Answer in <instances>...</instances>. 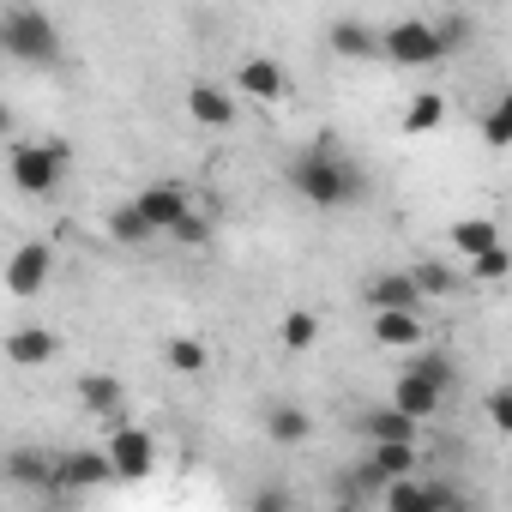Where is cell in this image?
I'll return each instance as SVG.
<instances>
[{
    "instance_id": "obj_23",
    "label": "cell",
    "mask_w": 512,
    "mask_h": 512,
    "mask_svg": "<svg viewBox=\"0 0 512 512\" xmlns=\"http://www.w3.org/2000/svg\"><path fill=\"white\" fill-rule=\"evenodd\" d=\"M506 272H512L506 241H494V247H482V253H470V260H464V278H476V284H500Z\"/></svg>"
},
{
    "instance_id": "obj_5",
    "label": "cell",
    "mask_w": 512,
    "mask_h": 512,
    "mask_svg": "<svg viewBox=\"0 0 512 512\" xmlns=\"http://www.w3.org/2000/svg\"><path fill=\"white\" fill-rule=\"evenodd\" d=\"M49 278H55V247H49V241H19V247L7 253V272H0L7 296H19V302L43 296Z\"/></svg>"
},
{
    "instance_id": "obj_17",
    "label": "cell",
    "mask_w": 512,
    "mask_h": 512,
    "mask_svg": "<svg viewBox=\"0 0 512 512\" xmlns=\"http://www.w3.org/2000/svg\"><path fill=\"white\" fill-rule=\"evenodd\" d=\"M392 404H398L404 416H416V422H422V416H434V410L446 404V386H434V380H422L416 368H404V374H398V386H392Z\"/></svg>"
},
{
    "instance_id": "obj_13",
    "label": "cell",
    "mask_w": 512,
    "mask_h": 512,
    "mask_svg": "<svg viewBox=\"0 0 512 512\" xmlns=\"http://www.w3.org/2000/svg\"><path fill=\"white\" fill-rule=\"evenodd\" d=\"M368 338L380 350H416L422 344V308H374Z\"/></svg>"
},
{
    "instance_id": "obj_29",
    "label": "cell",
    "mask_w": 512,
    "mask_h": 512,
    "mask_svg": "<svg viewBox=\"0 0 512 512\" xmlns=\"http://www.w3.org/2000/svg\"><path fill=\"white\" fill-rule=\"evenodd\" d=\"M169 235H175V241H181V247H205V241H211V217H205V211H193V205H187V211H181V217H175V223H169Z\"/></svg>"
},
{
    "instance_id": "obj_10",
    "label": "cell",
    "mask_w": 512,
    "mask_h": 512,
    "mask_svg": "<svg viewBox=\"0 0 512 512\" xmlns=\"http://www.w3.org/2000/svg\"><path fill=\"white\" fill-rule=\"evenodd\" d=\"M109 476H115L109 470V452H61L49 464V488H67V494H85V488H97Z\"/></svg>"
},
{
    "instance_id": "obj_2",
    "label": "cell",
    "mask_w": 512,
    "mask_h": 512,
    "mask_svg": "<svg viewBox=\"0 0 512 512\" xmlns=\"http://www.w3.org/2000/svg\"><path fill=\"white\" fill-rule=\"evenodd\" d=\"M67 169H73V145H61V139H13V151H7V175L31 199L55 193Z\"/></svg>"
},
{
    "instance_id": "obj_33",
    "label": "cell",
    "mask_w": 512,
    "mask_h": 512,
    "mask_svg": "<svg viewBox=\"0 0 512 512\" xmlns=\"http://www.w3.org/2000/svg\"><path fill=\"white\" fill-rule=\"evenodd\" d=\"M434 37H440V49L452 55V49H464V43H470V25H464V19H440V25H434Z\"/></svg>"
},
{
    "instance_id": "obj_35",
    "label": "cell",
    "mask_w": 512,
    "mask_h": 512,
    "mask_svg": "<svg viewBox=\"0 0 512 512\" xmlns=\"http://www.w3.org/2000/svg\"><path fill=\"white\" fill-rule=\"evenodd\" d=\"M0 49H7V19H0Z\"/></svg>"
},
{
    "instance_id": "obj_16",
    "label": "cell",
    "mask_w": 512,
    "mask_h": 512,
    "mask_svg": "<svg viewBox=\"0 0 512 512\" xmlns=\"http://www.w3.org/2000/svg\"><path fill=\"white\" fill-rule=\"evenodd\" d=\"M55 356H61V338H55V332H43V326L7 332V362H13V368H49Z\"/></svg>"
},
{
    "instance_id": "obj_6",
    "label": "cell",
    "mask_w": 512,
    "mask_h": 512,
    "mask_svg": "<svg viewBox=\"0 0 512 512\" xmlns=\"http://www.w3.org/2000/svg\"><path fill=\"white\" fill-rule=\"evenodd\" d=\"M103 452H109V470L127 476V482L151 476V464H157V440H151V428H139V422H115V434H109Z\"/></svg>"
},
{
    "instance_id": "obj_22",
    "label": "cell",
    "mask_w": 512,
    "mask_h": 512,
    "mask_svg": "<svg viewBox=\"0 0 512 512\" xmlns=\"http://www.w3.org/2000/svg\"><path fill=\"white\" fill-rule=\"evenodd\" d=\"M163 362H169L175 374H187V380H199V374L211 368V350H205L199 338H169V344H163Z\"/></svg>"
},
{
    "instance_id": "obj_30",
    "label": "cell",
    "mask_w": 512,
    "mask_h": 512,
    "mask_svg": "<svg viewBox=\"0 0 512 512\" xmlns=\"http://www.w3.org/2000/svg\"><path fill=\"white\" fill-rule=\"evenodd\" d=\"M410 368H416L422 380H434V386H446V392H452V356H440V350H422V344H416V350H410Z\"/></svg>"
},
{
    "instance_id": "obj_21",
    "label": "cell",
    "mask_w": 512,
    "mask_h": 512,
    "mask_svg": "<svg viewBox=\"0 0 512 512\" xmlns=\"http://www.w3.org/2000/svg\"><path fill=\"white\" fill-rule=\"evenodd\" d=\"M278 338H284V350H290V356H308V350L320 344V314L290 308V314H284V326H278Z\"/></svg>"
},
{
    "instance_id": "obj_8",
    "label": "cell",
    "mask_w": 512,
    "mask_h": 512,
    "mask_svg": "<svg viewBox=\"0 0 512 512\" xmlns=\"http://www.w3.org/2000/svg\"><path fill=\"white\" fill-rule=\"evenodd\" d=\"M422 464V446L416 440H368V464L356 470L362 476V488L374 494L380 482H392V476H410Z\"/></svg>"
},
{
    "instance_id": "obj_19",
    "label": "cell",
    "mask_w": 512,
    "mask_h": 512,
    "mask_svg": "<svg viewBox=\"0 0 512 512\" xmlns=\"http://www.w3.org/2000/svg\"><path fill=\"white\" fill-rule=\"evenodd\" d=\"M356 428H362V440H416V428H422V422H416V416H404L398 404H380V410H362V422H356Z\"/></svg>"
},
{
    "instance_id": "obj_32",
    "label": "cell",
    "mask_w": 512,
    "mask_h": 512,
    "mask_svg": "<svg viewBox=\"0 0 512 512\" xmlns=\"http://www.w3.org/2000/svg\"><path fill=\"white\" fill-rule=\"evenodd\" d=\"M482 410H488V428H494V434H506V428H512V392H506V386H494Z\"/></svg>"
},
{
    "instance_id": "obj_18",
    "label": "cell",
    "mask_w": 512,
    "mask_h": 512,
    "mask_svg": "<svg viewBox=\"0 0 512 512\" xmlns=\"http://www.w3.org/2000/svg\"><path fill=\"white\" fill-rule=\"evenodd\" d=\"M362 302H368V314H374V308H422V290H416L410 272H380V278L362 290Z\"/></svg>"
},
{
    "instance_id": "obj_12",
    "label": "cell",
    "mask_w": 512,
    "mask_h": 512,
    "mask_svg": "<svg viewBox=\"0 0 512 512\" xmlns=\"http://www.w3.org/2000/svg\"><path fill=\"white\" fill-rule=\"evenodd\" d=\"M133 205H139V217H145L157 235H169V223L193 205V193H187L181 181H151V187H139V193H133Z\"/></svg>"
},
{
    "instance_id": "obj_15",
    "label": "cell",
    "mask_w": 512,
    "mask_h": 512,
    "mask_svg": "<svg viewBox=\"0 0 512 512\" xmlns=\"http://www.w3.org/2000/svg\"><path fill=\"white\" fill-rule=\"evenodd\" d=\"M326 49L338 61H380V31L362 25V19H332L326 25Z\"/></svg>"
},
{
    "instance_id": "obj_14",
    "label": "cell",
    "mask_w": 512,
    "mask_h": 512,
    "mask_svg": "<svg viewBox=\"0 0 512 512\" xmlns=\"http://www.w3.org/2000/svg\"><path fill=\"white\" fill-rule=\"evenodd\" d=\"M79 410L103 416L115 428V422H127V386L115 374H79Z\"/></svg>"
},
{
    "instance_id": "obj_20",
    "label": "cell",
    "mask_w": 512,
    "mask_h": 512,
    "mask_svg": "<svg viewBox=\"0 0 512 512\" xmlns=\"http://www.w3.org/2000/svg\"><path fill=\"white\" fill-rule=\"evenodd\" d=\"M308 434H314V422H308L302 404H272V410H266V440H272V446H302Z\"/></svg>"
},
{
    "instance_id": "obj_4",
    "label": "cell",
    "mask_w": 512,
    "mask_h": 512,
    "mask_svg": "<svg viewBox=\"0 0 512 512\" xmlns=\"http://www.w3.org/2000/svg\"><path fill=\"white\" fill-rule=\"evenodd\" d=\"M380 61H392V67H434V61H446V49H440L434 25L398 19V25L380 31Z\"/></svg>"
},
{
    "instance_id": "obj_25",
    "label": "cell",
    "mask_w": 512,
    "mask_h": 512,
    "mask_svg": "<svg viewBox=\"0 0 512 512\" xmlns=\"http://www.w3.org/2000/svg\"><path fill=\"white\" fill-rule=\"evenodd\" d=\"M151 235H157V229L139 217V205H133V199L109 211V241H121V247H139V241H151Z\"/></svg>"
},
{
    "instance_id": "obj_34",
    "label": "cell",
    "mask_w": 512,
    "mask_h": 512,
    "mask_svg": "<svg viewBox=\"0 0 512 512\" xmlns=\"http://www.w3.org/2000/svg\"><path fill=\"white\" fill-rule=\"evenodd\" d=\"M7 133H13V109H7V103H0V139H7Z\"/></svg>"
},
{
    "instance_id": "obj_7",
    "label": "cell",
    "mask_w": 512,
    "mask_h": 512,
    "mask_svg": "<svg viewBox=\"0 0 512 512\" xmlns=\"http://www.w3.org/2000/svg\"><path fill=\"white\" fill-rule=\"evenodd\" d=\"M380 506L386 512H452L458 494L452 488H434V482H416V470H410V476L380 482Z\"/></svg>"
},
{
    "instance_id": "obj_31",
    "label": "cell",
    "mask_w": 512,
    "mask_h": 512,
    "mask_svg": "<svg viewBox=\"0 0 512 512\" xmlns=\"http://www.w3.org/2000/svg\"><path fill=\"white\" fill-rule=\"evenodd\" d=\"M482 139H488L494 151H506V145H512V103H506V97L482 115Z\"/></svg>"
},
{
    "instance_id": "obj_28",
    "label": "cell",
    "mask_w": 512,
    "mask_h": 512,
    "mask_svg": "<svg viewBox=\"0 0 512 512\" xmlns=\"http://www.w3.org/2000/svg\"><path fill=\"white\" fill-rule=\"evenodd\" d=\"M410 278H416L422 302H428V296H452V290H458V272H452L446 260H422V266H410Z\"/></svg>"
},
{
    "instance_id": "obj_27",
    "label": "cell",
    "mask_w": 512,
    "mask_h": 512,
    "mask_svg": "<svg viewBox=\"0 0 512 512\" xmlns=\"http://www.w3.org/2000/svg\"><path fill=\"white\" fill-rule=\"evenodd\" d=\"M440 121H446V97H434V91L410 97V109H404V133H434Z\"/></svg>"
},
{
    "instance_id": "obj_24",
    "label": "cell",
    "mask_w": 512,
    "mask_h": 512,
    "mask_svg": "<svg viewBox=\"0 0 512 512\" xmlns=\"http://www.w3.org/2000/svg\"><path fill=\"white\" fill-rule=\"evenodd\" d=\"M500 241V223L494 217H464V223H452V247L464 253V260H470V253H482V247H494Z\"/></svg>"
},
{
    "instance_id": "obj_26",
    "label": "cell",
    "mask_w": 512,
    "mask_h": 512,
    "mask_svg": "<svg viewBox=\"0 0 512 512\" xmlns=\"http://www.w3.org/2000/svg\"><path fill=\"white\" fill-rule=\"evenodd\" d=\"M0 470H7L19 488H49V458H43V452H31V446H25V452H13V458H0Z\"/></svg>"
},
{
    "instance_id": "obj_3",
    "label": "cell",
    "mask_w": 512,
    "mask_h": 512,
    "mask_svg": "<svg viewBox=\"0 0 512 512\" xmlns=\"http://www.w3.org/2000/svg\"><path fill=\"white\" fill-rule=\"evenodd\" d=\"M7 19V49L0 55H13L25 67H61V31L43 7H13V13H0Z\"/></svg>"
},
{
    "instance_id": "obj_1",
    "label": "cell",
    "mask_w": 512,
    "mask_h": 512,
    "mask_svg": "<svg viewBox=\"0 0 512 512\" xmlns=\"http://www.w3.org/2000/svg\"><path fill=\"white\" fill-rule=\"evenodd\" d=\"M290 187H296L308 205H320V211H344V205H356V199L368 193L362 169L344 157L338 139H314V145L290 163Z\"/></svg>"
},
{
    "instance_id": "obj_11",
    "label": "cell",
    "mask_w": 512,
    "mask_h": 512,
    "mask_svg": "<svg viewBox=\"0 0 512 512\" xmlns=\"http://www.w3.org/2000/svg\"><path fill=\"white\" fill-rule=\"evenodd\" d=\"M241 97H253V103H278L284 91H290V73L272 61V55H247L241 67H235V79H229Z\"/></svg>"
},
{
    "instance_id": "obj_9",
    "label": "cell",
    "mask_w": 512,
    "mask_h": 512,
    "mask_svg": "<svg viewBox=\"0 0 512 512\" xmlns=\"http://www.w3.org/2000/svg\"><path fill=\"white\" fill-rule=\"evenodd\" d=\"M187 115H193V127L229 133V127H235V91L217 85V79H193V85H187Z\"/></svg>"
}]
</instances>
